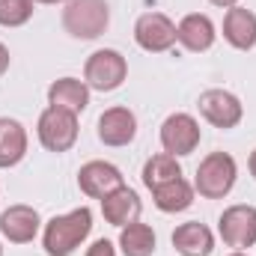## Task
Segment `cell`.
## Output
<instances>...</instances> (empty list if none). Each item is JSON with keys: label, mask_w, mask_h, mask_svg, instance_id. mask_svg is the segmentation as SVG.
I'll list each match as a JSON object with an SVG mask.
<instances>
[{"label": "cell", "mask_w": 256, "mask_h": 256, "mask_svg": "<svg viewBox=\"0 0 256 256\" xmlns=\"http://www.w3.org/2000/svg\"><path fill=\"white\" fill-rule=\"evenodd\" d=\"M173 248L182 256H212V250H214V232L206 224H200V220L179 224L173 230Z\"/></svg>", "instance_id": "cell-16"}, {"label": "cell", "mask_w": 256, "mask_h": 256, "mask_svg": "<svg viewBox=\"0 0 256 256\" xmlns=\"http://www.w3.org/2000/svg\"><path fill=\"white\" fill-rule=\"evenodd\" d=\"M194 194H196V191H194V185H191V182H185V179L179 176V179H173V182H167V185L155 188V191H152V200H155V206H158L161 212L176 214V212L191 208Z\"/></svg>", "instance_id": "cell-19"}, {"label": "cell", "mask_w": 256, "mask_h": 256, "mask_svg": "<svg viewBox=\"0 0 256 256\" xmlns=\"http://www.w3.org/2000/svg\"><path fill=\"white\" fill-rule=\"evenodd\" d=\"M110 24L108 0H66L63 27L74 39H98Z\"/></svg>", "instance_id": "cell-3"}, {"label": "cell", "mask_w": 256, "mask_h": 256, "mask_svg": "<svg viewBox=\"0 0 256 256\" xmlns=\"http://www.w3.org/2000/svg\"><path fill=\"white\" fill-rule=\"evenodd\" d=\"M128 60L114 48H98L84 63V84L96 92H114L126 84Z\"/></svg>", "instance_id": "cell-4"}, {"label": "cell", "mask_w": 256, "mask_h": 256, "mask_svg": "<svg viewBox=\"0 0 256 256\" xmlns=\"http://www.w3.org/2000/svg\"><path fill=\"white\" fill-rule=\"evenodd\" d=\"M200 140H202V131L191 114H170L161 126V146L167 155H176V158L191 155L200 146Z\"/></svg>", "instance_id": "cell-9"}, {"label": "cell", "mask_w": 256, "mask_h": 256, "mask_svg": "<svg viewBox=\"0 0 256 256\" xmlns=\"http://www.w3.org/2000/svg\"><path fill=\"white\" fill-rule=\"evenodd\" d=\"M86 256H116V248H114V242L98 238V242H92V248L86 250Z\"/></svg>", "instance_id": "cell-23"}, {"label": "cell", "mask_w": 256, "mask_h": 256, "mask_svg": "<svg viewBox=\"0 0 256 256\" xmlns=\"http://www.w3.org/2000/svg\"><path fill=\"white\" fill-rule=\"evenodd\" d=\"M137 137V116L128 108H108L98 116V140L104 146H128Z\"/></svg>", "instance_id": "cell-12"}, {"label": "cell", "mask_w": 256, "mask_h": 256, "mask_svg": "<svg viewBox=\"0 0 256 256\" xmlns=\"http://www.w3.org/2000/svg\"><path fill=\"white\" fill-rule=\"evenodd\" d=\"M36 134L48 152H68L78 143V114L48 104L36 122Z\"/></svg>", "instance_id": "cell-5"}, {"label": "cell", "mask_w": 256, "mask_h": 256, "mask_svg": "<svg viewBox=\"0 0 256 256\" xmlns=\"http://www.w3.org/2000/svg\"><path fill=\"white\" fill-rule=\"evenodd\" d=\"M9 63H12V57H9V48L0 42V74H6V72H9Z\"/></svg>", "instance_id": "cell-24"}, {"label": "cell", "mask_w": 256, "mask_h": 256, "mask_svg": "<svg viewBox=\"0 0 256 256\" xmlns=\"http://www.w3.org/2000/svg\"><path fill=\"white\" fill-rule=\"evenodd\" d=\"M196 104H200V114H202V120L208 126L224 128V131L236 128L244 116L242 98L236 92H230V90H206Z\"/></svg>", "instance_id": "cell-7"}, {"label": "cell", "mask_w": 256, "mask_h": 256, "mask_svg": "<svg viewBox=\"0 0 256 256\" xmlns=\"http://www.w3.org/2000/svg\"><path fill=\"white\" fill-rule=\"evenodd\" d=\"M122 173L110 161H86L78 170V188L86 194L90 200H104L110 191L122 188Z\"/></svg>", "instance_id": "cell-10"}, {"label": "cell", "mask_w": 256, "mask_h": 256, "mask_svg": "<svg viewBox=\"0 0 256 256\" xmlns=\"http://www.w3.org/2000/svg\"><path fill=\"white\" fill-rule=\"evenodd\" d=\"M33 3H48V6H54V3H66V0H33Z\"/></svg>", "instance_id": "cell-27"}, {"label": "cell", "mask_w": 256, "mask_h": 256, "mask_svg": "<svg viewBox=\"0 0 256 256\" xmlns=\"http://www.w3.org/2000/svg\"><path fill=\"white\" fill-rule=\"evenodd\" d=\"M224 39L236 51H250L256 45V15L244 6H230L224 15Z\"/></svg>", "instance_id": "cell-15"}, {"label": "cell", "mask_w": 256, "mask_h": 256, "mask_svg": "<svg viewBox=\"0 0 256 256\" xmlns=\"http://www.w3.org/2000/svg\"><path fill=\"white\" fill-rule=\"evenodd\" d=\"M42 226V218L33 206H24V202H15L9 208H3L0 214V236L12 244H27L36 238Z\"/></svg>", "instance_id": "cell-11"}, {"label": "cell", "mask_w": 256, "mask_h": 256, "mask_svg": "<svg viewBox=\"0 0 256 256\" xmlns=\"http://www.w3.org/2000/svg\"><path fill=\"white\" fill-rule=\"evenodd\" d=\"M238 179V164L230 152H212L200 161L194 176V191L206 200H224Z\"/></svg>", "instance_id": "cell-2"}, {"label": "cell", "mask_w": 256, "mask_h": 256, "mask_svg": "<svg viewBox=\"0 0 256 256\" xmlns=\"http://www.w3.org/2000/svg\"><path fill=\"white\" fill-rule=\"evenodd\" d=\"M230 256H248V254H244V250H232Z\"/></svg>", "instance_id": "cell-28"}, {"label": "cell", "mask_w": 256, "mask_h": 256, "mask_svg": "<svg viewBox=\"0 0 256 256\" xmlns=\"http://www.w3.org/2000/svg\"><path fill=\"white\" fill-rule=\"evenodd\" d=\"M48 104L72 110V114H80L90 104V86L84 80H78V78H60V80H54L48 86Z\"/></svg>", "instance_id": "cell-17"}, {"label": "cell", "mask_w": 256, "mask_h": 256, "mask_svg": "<svg viewBox=\"0 0 256 256\" xmlns=\"http://www.w3.org/2000/svg\"><path fill=\"white\" fill-rule=\"evenodd\" d=\"M179 176H182V164L176 161V155L161 152V155H152L143 164V185L149 191H155V188H161V185H167V182H173Z\"/></svg>", "instance_id": "cell-21"}, {"label": "cell", "mask_w": 256, "mask_h": 256, "mask_svg": "<svg viewBox=\"0 0 256 256\" xmlns=\"http://www.w3.org/2000/svg\"><path fill=\"white\" fill-rule=\"evenodd\" d=\"M0 256H3V244H0Z\"/></svg>", "instance_id": "cell-29"}, {"label": "cell", "mask_w": 256, "mask_h": 256, "mask_svg": "<svg viewBox=\"0 0 256 256\" xmlns=\"http://www.w3.org/2000/svg\"><path fill=\"white\" fill-rule=\"evenodd\" d=\"M208 3H214V6H220V9H230V6H238V0H208Z\"/></svg>", "instance_id": "cell-25"}, {"label": "cell", "mask_w": 256, "mask_h": 256, "mask_svg": "<svg viewBox=\"0 0 256 256\" xmlns=\"http://www.w3.org/2000/svg\"><path fill=\"white\" fill-rule=\"evenodd\" d=\"M218 232L224 238V244L244 250L256 244V206L248 202H236L230 208H224L220 220H218Z\"/></svg>", "instance_id": "cell-6"}, {"label": "cell", "mask_w": 256, "mask_h": 256, "mask_svg": "<svg viewBox=\"0 0 256 256\" xmlns=\"http://www.w3.org/2000/svg\"><path fill=\"white\" fill-rule=\"evenodd\" d=\"M92 232V212L86 206L68 212V214H57L45 224L42 232V248L48 256H68L74 254V248H80L86 242V236Z\"/></svg>", "instance_id": "cell-1"}, {"label": "cell", "mask_w": 256, "mask_h": 256, "mask_svg": "<svg viewBox=\"0 0 256 256\" xmlns=\"http://www.w3.org/2000/svg\"><path fill=\"white\" fill-rule=\"evenodd\" d=\"M140 212H143V202H140L137 191H131L128 185L110 191L102 200V214H104V220H108L110 226H120V230L128 226V224H134V220L140 218Z\"/></svg>", "instance_id": "cell-13"}, {"label": "cell", "mask_w": 256, "mask_h": 256, "mask_svg": "<svg viewBox=\"0 0 256 256\" xmlns=\"http://www.w3.org/2000/svg\"><path fill=\"white\" fill-rule=\"evenodd\" d=\"M248 167H250V176L256 179V149L250 152V161H248Z\"/></svg>", "instance_id": "cell-26"}, {"label": "cell", "mask_w": 256, "mask_h": 256, "mask_svg": "<svg viewBox=\"0 0 256 256\" xmlns=\"http://www.w3.org/2000/svg\"><path fill=\"white\" fill-rule=\"evenodd\" d=\"M134 42L149 54H164L176 45V24L164 12H143L134 24Z\"/></svg>", "instance_id": "cell-8"}, {"label": "cell", "mask_w": 256, "mask_h": 256, "mask_svg": "<svg viewBox=\"0 0 256 256\" xmlns=\"http://www.w3.org/2000/svg\"><path fill=\"white\" fill-rule=\"evenodd\" d=\"M27 128L18 120L0 116V167H15L27 155Z\"/></svg>", "instance_id": "cell-18"}, {"label": "cell", "mask_w": 256, "mask_h": 256, "mask_svg": "<svg viewBox=\"0 0 256 256\" xmlns=\"http://www.w3.org/2000/svg\"><path fill=\"white\" fill-rule=\"evenodd\" d=\"M155 244H158V238H155V230L149 224L134 220L120 230V250L126 256H152Z\"/></svg>", "instance_id": "cell-20"}, {"label": "cell", "mask_w": 256, "mask_h": 256, "mask_svg": "<svg viewBox=\"0 0 256 256\" xmlns=\"http://www.w3.org/2000/svg\"><path fill=\"white\" fill-rule=\"evenodd\" d=\"M214 24H212V18L208 15H200V12H191V15H185L179 24H176V42L182 45V48H188L194 54H200V51H208L212 45H214Z\"/></svg>", "instance_id": "cell-14"}, {"label": "cell", "mask_w": 256, "mask_h": 256, "mask_svg": "<svg viewBox=\"0 0 256 256\" xmlns=\"http://www.w3.org/2000/svg\"><path fill=\"white\" fill-rule=\"evenodd\" d=\"M33 18V0H0V24L21 27Z\"/></svg>", "instance_id": "cell-22"}]
</instances>
